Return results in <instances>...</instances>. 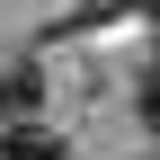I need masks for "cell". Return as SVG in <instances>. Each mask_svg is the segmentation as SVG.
<instances>
[{
	"label": "cell",
	"instance_id": "obj_1",
	"mask_svg": "<svg viewBox=\"0 0 160 160\" xmlns=\"http://www.w3.org/2000/svg\"><path fill=\"white\" fill-rule=\"evenodd\" d=\"M36 98H45V71L36 62H0V125H27Z\"/></svg>",
	"mask_w": 160,
	"mask_h": 160
},
{
	"label": "cell",
	"instance_id": "obj_2",
	"mask_svg": "<svg viewBox=\"0 0 160 160\" xmlns=\"http://www.w3.org/2000/svg\"><path fill=\"white\" fill-rule=\"evenodd\" d=\"M0 160H62V142L45 125H0Z\"/></svg>",
	"mask_w": 160,
	"mask_h": 160
},
{
	"label": "cell",
	"instance_id": "obj_3",
	"mask_svg": "<svg viewBox=\"0 0 160 160\" xmlns=\"http://www.w3.org/2000/svg\"><path fill=\"white\" fill-rule=\"evenodd\" d=\"M142 125H151V133H160V62H151V71H142Z\"/></svg>",
	"mask_w": 160,
	"mask_h": 160
},
{
	"label": "cell",
	"instance_id": "obj_4",
	"mask_svg": "<svg viewBox=\"0 0 160 160\" xmlns=\"http://www.w3.org/2000/svg\"><path fill=\"white\" fill-rule=\"evenodd\" d=\"M142 9H151V18H160V0H142Z\"/></svg>",
	"mask_w": 160,
	"mask_h": 160
}]
</instances>
